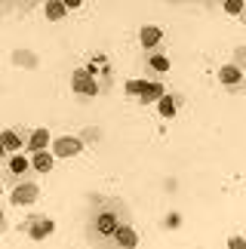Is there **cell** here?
Returning <instances> with one entry per match:
<instances>
[{
    "instance_id": "3957f363",
    "label": "cell",
    "mask_w": 246,
    "mask_h": 249,
    "mask_svg": "<svg viewBox=\"0 0 246 249\" xmlns=\"http://www.w3.org/2000/svg\"><path fill=\"white\" fill-rule=\"evenodd\" d=\"M163 43H166L163 28H157V25H141V28H139V46H141L145 53L163 50Z\"/></svg>"
},
{
    "instance_id": "e0dca14e",
    "label": "cell",
    "mask_w": 246,
    "mask_h": 249,
    "mask_svg": "<svg viewBox=\"0 0 246 249\" xmlns=\"http://www.w3.org/2000/svg\"><path fill=\"white\" fill-rule=\"evenodd\" d=\"M222 9L228 16H243V0H222Z\"/></svg>"
},
{
    "instance_id": "8992f818",
    "label": "cell",
    "mask_w": 246,
    "mask_h": 249,
    "mask_svg": "<svg viewBox=\"0 0 246 249\" xmlns=\"http://www.w3.org/2000/svg\"><path fill=\"white\" fill-rule=\"evenodd\" d=\"M37 185L34 181H16V188H13V203L16 206H28V203H34L37 200Z\"/></svg>"
},
{
    "instance_id": "44dd1931",
    "label": "cell",
    "mask_w": 246,
    "mask_h": 249,
    "mask_svg": "<svg viewBox=\"0 0 246 249\" xmlns=\"http://www.w3.org/2000/svg\"><path fill=\"white\" fill-rule=\"evenodd\" d=\"M3 218H6V215H3V209H0V225H3Z\"/></svg>"
},
{
    "instance_id": "7c38bea8",
    "label": "cell",
    "mask_w": 246,
    "mask_h": 249,
    "mask_svg": "<svg viewBox=\"0 0 246 249\" xmlns=\"http://www.w3.org/2000/svg\"><path fill=\"white\" fill-rule=\"evenodd\" d=\"M163 92H166V89H163V83H157V77H151V80L145 83V89L139 92V102H145V105H148V102H157Z\"/></svg>"
},
{
    "instance_id": "4fadbf2b",
    "label": "cell",
    "mask_w": 246,
    "mask_h": 249,
    "mask_svg": "<svg viewBox=\"0 0 246 249\" xmlns=\"http://www.w3.org/2000/svg\"><path fill=\"white\" fill-rule=\"evenodd\" d=\"M0 145H3L6 151H22L25 148V139L18 136L16 129H3V132H0Z\"/></svg>"
},
{
    "instance_id": "6da1fadb",
    "label": "cell",
    "mask_w": 246,
    "mask_h": 249,
    "mask_svg": "<svg viewBox=\"0 0 246 249\" xmlns=\"http://www.w3.org/2000/svg\"><path fill=\"white\" fill-rule=\"evenodd\" d=\"M129 222V209L120 203V200H105L102 206H96V213L89 218V240L92 243H111L114 231Z\"/></svg>"
},
{
    "instance_id": "5bb4252c",
    "label": "cell",
    "mask_w": 246,
    "mask_h": 249,
    "mask_svg": "<svg viewBox=\"0 0 246 249\" xmlns=\"http://www.w3.org/2000/svg\"><path fill=\"white\" fill-rule=\"evenodd\" d=\"M46 145H50V132H46L43 126H40V129H34L31 136H28V142H25V148H28V151H43Z\"/></svg>"
},
{
    "instance_id": "ac0fdd59",
    "label": "cell",
    "mask_w": 246,
    "mask_h": 249,
    "mask_svg": "<svg viewBox=\"0 0 246 249\" xmlns=\"http://www.w3.org/2000/svg\"><path fill=\"white\" fill-rule=\"evenodd\" d=\"M145 83H148V77H145V80H129V86H126L129 95H136V99H139V92L145 89Z\"/></svg>"
},
{
    "instance_id": "8fae6325",
    "label": "cell",
    "mask_w": 246,
    "mask_h": 249,
    "mask_svg": "<svg viewBox=\"0 0 246 249\" xmlns=\"http://www.w3.org/2000/svg\"><path fill=\"white\" fill-rule=\"evenodd\" d=\"M111 243H117V246H136L139 237H136V231H132L129 222H123L117 231H114V237H111Z\"/></svg>"
},
{
    "instance_id": "2e32d148",
    "label": "cell",
    "mask_w": 246,
    "mask_h": 249,
    "mask_svg": "<svg viewBox=\"0 0 246 249\" xmlns=\"http://www.w3.org/2000/svg\"><path fill=\"white\" fill-rule=\"evenodd\" d=\"M62 16H65V3H62V0H46V18H50V22H59Z\"/></svg>"
},
{
    "instance_id": "5b68a950",
    "label": "cell",
    "mask_w": 246,
    "mask_h": 249,
    "mask_svg": "<svg viewBox=\"0 0 246 249\" xmlns=\"http://www.w3.org/2000/svg\"><path fill=\"white\" fill-rule=\"evenodd\" d=\"M25 231H28L31 240H46V237L55 231V222H53L50 215H31V218H28V225H25Z\"/></svg>"
},
{
    "instance_id": "52a82bcc",
    "label": "cell",
    "mask_w": 246,
    "mask_h": 249,
    "mask_svg": "<svg viewBox=\"0 0 246 249\" xmlns=\"http://www.w3.org/2000/svg\"><path fill=\"white\" fill-rule=\"evenodd\" d=\"M31 169V160H28L25 154H13V157H6V166H3V172H6V178H13V181H18L25 176V172Z\"/></svg>"
},
{
    "instance_id": "603a6c76",
    "label": "cell",
    "mask_w": 246,
    "mask_h": 249,
    "mask_svg": "<svg viewBox=\"0 0 246 249\" xmlns=\"http://www.w3.org/2000/svg\"><path fill=\"white\" fill-rule=\"evenodd\" d=\"M0 191H3V185H0Z\"/></svg>"
},
{
    "instance_id": "30bf717a",
    "label": "cell",
    "mask_w": 246,
    "mask_h": 249,
    "mask_svg": "<svg viewBox=\"0 0 246 249\" xmlns=\"http://www.w3.org/2000/svg\"><path fill=\"white\" fill-rule=\"evenodd\" d=\"M178 108H182V99H178V95H169V92H163L157 99V111H160V117H176L178 114Z\"/></svg>"
},
{
    "instance_id": "9a60e30c",
    "label": "cell",
    "mask_w": 246,
    "mask_h": 249,
    "mask_svg": "<svg viewBox=\"0 0 246 249\" xmlns=\"http://www.w3.org/2000/svg\"><path fill=\"white\" fill-rule=\"evenodd\" d=\"M31 169H37V172H50L53 169V154L50 151H34V157H31Z\"/></svg>"
},
{
    "instance_id": "277c9868",
    "label": "cell",
    "mask_w": 246,
    "mask_h": 249,
    "mask_svg": "<svg viewBox=\"0 0 246 249\" xmlns=\"http://www.w3.org/2000/svg\"><path fill=\"white\" fill-rule=\"evenodd\" d=\"M219 80H222V86H225V89H231V92H237V89H243V83H246L243 65H240V62L222 65V68H219Z\"/></svg>"
},
{
    "instance_id": "7402d4cb",
    "label": "cell",
    "mask_w": 246,
    "mask_h": 249,
    "mask_svg": "<svg viewBox=\"0 0 246 249\" xmlns=\"http://www.w3.org/2000/svg\"><path fill=\"white\" fill-rule=\"evenodd\" d=\"M173 3H185V0H173Z\"/></svg>"
},
{
    "instance_id": "ba28073f",
    "label": "cell",
    "mask_w": 246,
    "mask_h": 249,
    "mask_svg": "<svg viewBox=\"0 0 246 249\" xmlns=\"http://www.w3.org/2000/svg\"><path fill=\"white\" fill-rule=\"evenodd\" d=\"M145 68L151 74H166L169 68H173V62H169V55L163 50H154V53H148L145 55Z\"/></svg>"
},
{
    "instance_id": "ffe728a7",
    "label": "cell",
    "mask_w": 246,
    "mask_h": 249,
    "mask_svg": "<svg viewBox=\"0 0 246 249\" xmlns=\"http://www.w3.org/2000/svg\"><path fill=\"white\" fill-rule=\"evenodd\" d=\"M6 154H9V151H6V148H3V145H0V160H3V157H6Z\"/></svg>"
},
{
    "instance_id": "d6986e66",
    "label": "cell",
    "mask_w": 246,
    "mask_h": 249,
    "mask_svg": "<svg viewBox=\"0 0 246 249\" xmlns=\"http://www.w3.org/2000/svg\"><path fill=\"white\" fill-rule=\"evenodd\" d=\"M65 3V9H77V6H83V0H62Z\"/></svg>"
},
{
    "instance_id": "9c48e42d",
    "label": "cell",
    "mask_w": 246,
    "mask_h": 249,
    "mask_svg": "<svg viewBox=\"0 0 246 249\" xmlns=\"http://www.w3.org/2000/svg\"><path fill=\"white\" fill-rule=\"evenodd\" d=\"M53 151H55V157H77L80 151H83V145H80L77 139L65 136V139H55V145H53Z\"/></svg>"
},
{
    "instance_id": "7a4b0ae2",
    "label": "cell",
    "mask_w": 246,
    "mask_h": 249,
    "mask_svg": "<svg viewBox=\"0 0 246 249\" xmlns=\"http://www.w3.org/2000/svg\"><path fill=\"white\" fill-rule=\"evenodd\" d=\"M71 89L77 92V95H87V99H92V95L102 92V83L92 77L87 68H77V71L71 74Z\"/></svg>"
}]
</instances>
